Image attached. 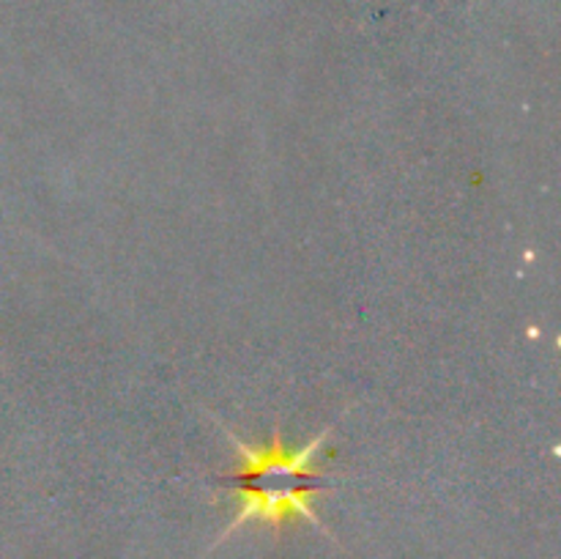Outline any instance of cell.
I'll use <instances>...</instances> for the list:
<instances>
[{
  "label": "cell",
  "mask_w": 561,
  "mask_h": 559,
  "mask_svg": "<svg viewBox=\"0 0 561 559\" xmlns=\"http://www.w3.org/2000/svg\"><path fill=\"white\" fill-rule=\"evenodd\" d=\"M219 427L239 453L241 469L233 475V497L239 502V510L217 543H222L225 537H230L250 521L283 529L288 521L305 518L316 529L327 532L312 510V502L323 491H329V482L323 480L321 471H316V458L321 455L332 427L321 431L301 447H285L279 436H274L268 447H250L222 422Z\"/></svg>",
  "instance_id": "1"
}]
</instances>
